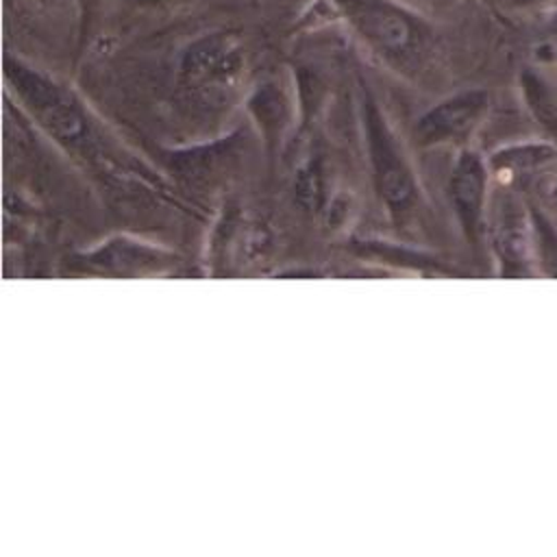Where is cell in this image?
I'll list each match as a JSON object with an SVG mask.
<instances>
[{
  "label": "cell",
  "mask_w": 557,
  "mask_h": 557,
  "mask_svg": "<svg viewBox=\"0 0 557 557\" xmlns=\"http://www.w3.org/2000/svg\"><path fill=\"white\" fill-rule=\"evenodd\" d=\"M322 17L344 24L398 74H416L433 52V24L405 0H318Z\"/></svg>",
  "instance_id": "obj_1"
},
{
  "label": "cell",
  "mask_w": 557,
  "mask_h": 557,
  "mask_svg": "<svg viewBox=\"0 0 557 557\" xmlns=\"http://www.w3.org/2000/svg\"><path fill=\"white\" fill-rule=\"evenodd\" d=\"M4 83L15 102L61 146L89 152L98 146V135L78 96L28 61L7 54Z\"/></svg>",
  "instance_id": "obj_2"
},
{
  "label": "cell",
  "mask_w": 557,
  "mask_h": 557,
  "mask_svg": "<svg viewBox=\"0 0 557 557\" xmlns=\"http://www.w3.org/2000/svg\"><path fill=\"white\" fill-rule=\"evenodd\" d=\"M246 67V46L235 30L194 37L178 61V78L191 91H218L237 83Z\"/></svg>",
  "instance_id": "obj_3"
},
{
  "label": "cell",
  "mask_w": 557,
  "mask_h": 557,
  "mask_svg": "<svg viewBox=\"0 0 557 557\" xmlns=\"http://www.w3.org/2000/svg\"><path fill=\"white\" fill-rule=\"evenodd\" d=\"M363 124L370 150V163L374 170L376 189L394 218H405L416 200V183L409 165L398 152L396 139L370 94L363 98Z\"/></svg>",
  "instance_id": "obj_4"
},
{
  "label": "cell",
  "mask_w": 557,
  "mask_h": 557,
  "mask_svg": "<svg viewBox=\"0 0 557 557\" xmlns=\"http://www.w3.org/2000/svg\"><path fill=\"white\" fill-rule=\"evenodd\" d=\"M485 104L487 96L479 89H468L444 98L418 120L416 141L420 146H435L455 139L481 117Z\"/></svg>",
  "instance_id": "obj_5"
},
{
  "label": "cell",
  "mask_w": 557,
  "mask_h": 557,
  "mask_svg": "<svg viewBox=\"0 0 557 557\" xmlns=\"http://www.w3.org/2000/svg\"><path fill=\"white\" fill-rule=\"evenodd\" d=\"M450 194L466 228H472L483 200V168L474 154H463L450 178Z\"/></svg>",
  "instance_id": "obj_6"
},
{
  "label": "cell",
  "mask_w": 557,
  "mask_h": 557,
  "mask_svg": "<svg viewBox=\"0 0 557 557\" xmlns=\"http://www.w3.org/2000/svg\"><path fill=\"white\" fill-rule=\"evenodd\" d=\"M294 196L300 207L315 209L322 198V170L320 163L309 159L305 161L294 178Z\"/></svg>",
  "instance_id": "obj_7"
},
{
  "label": "cell",
  "mask_w": 557,
  "mask_h": 557,
  "mask_svg": "<svg viewBox=\"0 0 557 557\" xmlns=\"http://www.w3.org/2000/svg\"><path fill=\"white\" fill-rule=\"evenodd\" d=\"M107 0H76V15H78V30H81V41L89 35L94 20L100 15V9L104 7Z\"/></svg>",
  "instance_id": "obj_8"
},
{
  "label": "cell",
  "mask_w": 557,
  "mask_h": 557,
  "mask_svg": "<svg viewBox=\"0 0 557 557\" xmlns=\"http://www.w3.org/2000/svg\"><path fill=\"white\" fill-rule=\"evenodd\" d=\"M61 0H15V4H24L28 9H46L52 4H59Z\"/></svg>",
  "instance_id": "obj_9"
},
{
  "label": "cell",
  "mask_w": 557,
  "mask_h": 557,
  "mask_svg": "<svg viewBox=\"0 0 557 557\" xmlns=\"http://www.w3.org/2000/svg\"><path fill=\"white\" fill-rule=\"evenodd\" d=\"M527 4H557V0H522Z\"/></svg>",
  "instance_id": "obj_10"
}]
</instances>
